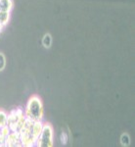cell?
<instances>
[{
  "label": "cell",
  "mask_w": 135,
  "mask_h": 147,
  "mask_svg": "<svg viewBox=\"0 0 135 147\" xmlns=\"http://www.w3.org/2000/svg\"><path fill=\"white\" fill-rule=\"evenodd\" d=\"M120 143L122 146H128L130 144V137L127 134H124L120 136Z\"/></svg>",
  "instance_id": "obj_5"
},
{
  "label": "cell",
  "mask_w": 135,
  "mask_h": 147,
  "mask_svg": "<svg viewBox=\"0 0 135 147\" xmlns=\"http://www.w3.org/2000/svg\"><path fill=\"white\" fill-rule=\"evenodd\" d=\"M60 139H61V142H62V144H66L69 140V136L68 134H66V132H62L61 134V136H60Z\"/></svg>",
  "instance_id": "obj_7"
},
{
  "label": "cell",
  "mask_w": 135,
  "mask_h": 147,
  "mask_svg": "<svg viewBox=\"0 0 135 147\" xmlns=\"http://www.w3.org/2000/svg\"><path fill=\"white\" fill-rule=\"evenodd\" d=\"M42 42H43V45L46 47V48H49V47L51 46V43H52V38H51V35L50 34H45L44 37H43V40H42Z\"/></svg>",
  "instance_id": "obj_6"
},
{
  "label": "cell",
  "mask_w": 135,
  "mask_h": 147,
  "mask_svg": "<svg viewBox=\"0 0 135 147\" xmlns=\"http://www.w3.org/2000/svg\"><path fill=\"white\" fill-rule=\"evenodd\" d=\"M7 120H8V114L5 111L0 110V129L4 125H7Z\"/></svg>",
  "instance_id": "obj_4"
},
{
  "label": "cell",
  "mask_w": 135,
  "mask_h": 147,
  "mask_svg": "<svg viewBox=\"0 0 135 147\" xmlns=\"http://www.w3.org/2000/svg\"><path fill=\"white\" fill-rule=\"evenodd\" d=\"M26 118L32 121H42L43 120V105L41 98L36 95L32 96L28 99L26 109L24 110Z\"/></svg>",
  "instance_id": "obj_1"
},
{
  "label": "cell",
  "mask_w": 135,
  "mask_h": 147,
  "mask_svg": "<svg viewBox=\"0 0 135 147\" xmlns=\"http://www.w3.org/2000/svg\"><path fill=\"white\" fill-rule=\"evenodd\" d=\"M42 129H43V122H42V121H34V122L32 123L30 136H32V139L35 141V143H36L37 139L39 138L40 134H41Z\"/></svg>",
  "instance_id": "obj_3"
},
{
  "label": "cell",
  "mask_w": 135,
  "mask_h": 147,
  "mask_svg": "<svg viewBox=\"0 0 135 147\" xmlns=\"http://www.w3.org/2000/svg\"><path fill=\"white\" fill-rule=\"evenodd\" d=\"M35 146L40 147H51L53 146V127L49 123L43 124L41 134L37 139Z\"/></svg>",
  "instance_id": "obj_2"
},
{
  "label": "cell",
  "mask_w": 135,
  "mask_h": 147,
  "mask_svg": "<svg viewBox=\"0 0 135 147\" xmlns=\"http://www.w3.org/2000/svg\"><path fill=\"white\" fill-rule=\"evenodd\" d=\"M5 67V58L3 54H0V71H2Z\"/></svg>",
  "instance_id": "obj_8"
}]
</instances>
